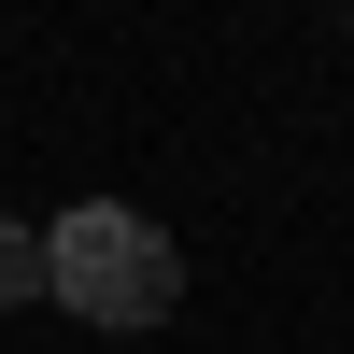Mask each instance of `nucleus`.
<instances>
[{"mask_svg": "<svg viewBox=\"0 0 354 354\" xmlns=\"http://www.w3.org/2000/svg\"><path fill=\"white\" fill-rule=\"evenodd\" d=\"M43 298L71 312V326H170L185 255H170L128 198H71V213L43 227Z\"/></svg>", "mask_w": 354, "mask_h": 354, "instance_id": "nucleus-1", "label": "nucleus"}, {"mask_svg": "<svg viewBox=\"0 0 354 354\" xmlns=\"http://www.w3.org/2000/svg\"><path fill=\"white\" fill-rule=\"evenodd\" d=\"M0 298H43V227H0Z\"/></svg>", "mask_w": 354, "mask_h": 354, "instance_id": "nucleus-2", "label": "nucleus"}]
</instances>
